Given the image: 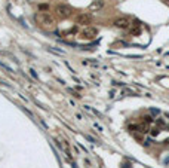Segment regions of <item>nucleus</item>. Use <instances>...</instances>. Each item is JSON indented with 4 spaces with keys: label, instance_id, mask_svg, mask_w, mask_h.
<instances>
[{
    "label": "nucleus",
    "instance_id": "13",
    "mask_svg": "<svg viewBox=\"0 0 169 168\" xmlns=\"http://www.w3.org/2000/svg\"><path fill=\"white\" fill-rule=\"evenodd\" d=\"M165 2H166V3H169V0H165Z\"/></svg>",
    "mask_w": 169,
    "mask_h": 168
},
{
    "label": "nucleus",
    "instance_id": "7",
    "mask_svg": "<svg viewBox=\"0 0 169 168\" xmlns=\"http://www.w3.org/2000/svg\"><path fill=\"white\" fill-rule=\"evenodd\" d=\"M129 31H131L132 36H139L141 34V22L135 21L134 22V27H131V30H129Z\"/></svg>",
    "mask_w": 169,
    "mask_h": 168
},
{
    "label": "nucleus",
    "instance_id": "3",
    "mask_svg": "<svg viewBox=\"0 0 169 168\" xmlns=\"http://www.w3.org/2000/svg\"><path fill=\"white\" fill-rule=\"evenodd\" d=\"M97 34H98V30H97L95 27H88V28H85V30L82 31L80 37L85 39V40H92V39H94Z\"/></svg>",
    "mask_w": 169,
    "mask_h": 168
},
{
    "label": "nucleus",
    "instance_id": "1",
    "mask_svg": "<svg viewBox=\"0 0 169 168\" xmlns=\"http://www.w3.org/2000/svg\"><path fill=\"white\" fill-rule=\"evenodd\" d=\"M36 21H37V24L43 25V27H52V25L55 24L54 17L50 14H48V12H39L36 15Z\"/></svg>",
    "mask_w": 169,
    "mask_h": 168
},
{
    "label": "nucleus",
    "instance_id": "6",
    "mask_svg": "<svg viewBox=\"0 0 169 168\" xmlns=\"http://www.w3.org/2000/svg\"><path fill=\"white\" fill-rule=\"evenodd\" d=\"M104 5H106V2H104V0H94V2L89 5V10H90V12H97V10L102 9Z\"/></svg>",
    "mask_w": 169,
    "mask_h": 168
},
{
    "label": "nucleus",
    "instance_id": "4",
    "mask_svg": "<svg viewBox=\"0 0 169 168\" xmlns=\"http://www.w3.org/2000/svg\"><path fill=\"white\" fill-rule=\"evenodd\" d=\"M76 22L79 25H89L92 22V17H90V14H79L76 17Z\"/></svg>",
    "mask_w": 169,
    "mask_h": 168
},
{
    "label": "nucleus",
    "instance_id": "9",
    "mask_svg": "<svg viewBox=\"0 0 169 168\" xmlns=\"http://www.w3.org/2000/svg\"><path fill=\"white\" fill-rule=\"evenodd\" d=\"M0 67H3V69H6V70H8L9 73H12V69H10V67L8 66V64H5L3 61H0Z\"/></svg>",
    "mask_w": 169,
    "mask_h": 168
},
{
    "label": "nucleus",
    "instance_id": "10",
    "mask_svg": "<svg viewBox=\"0 0 169 168\" xmlns=\"http://www.w3.org/2000/svg\"><path fill=\"white\" fill-rule=\"evenodd\" d=\"M39 9H40V10H48L49 9V5H39Z\"/></svg>",
    "mask_w": 169,
    "mask_h": 168
},
{
    "label": "nucleus",
    "instance_id": "12",
    "mask_svg": "<svg viewBox=\"0 0 169 168\" xmlns=\"http://www.w3.org/2000/svg\"><path fill=\"white\" fill-rule=\"evenodd\" d=\"M28 72H30V74H31V76H33V77H34V79H39V76H37V73H36V72H34V70H33V69H30V70H28Z\"/></svg>",
    "mask_w": 169,
    "mask_h": 168
},
{
    "label": "nucleus",
    "instance_id": "8",
    "mask_svg": "<svg viewBox=\"0 0 169 168\" xmlns=\"http://www.w3.org/2000/svg\"><path fill=\"white\" fill-rule=\"evenodd\" d=\"M138 130H141V133H147V124H146V122L141 124V125L138 126Z\"/></svg>",
    "mask_w": 169,
    "mask_h": 168
},
{
    "label": "nucleus",
    "instance_id": "11",
    "mask_svg": "<svg viewBox=\"0 0 169 168\" xmlns=\"http://www.w3.org/2000/svg\"><path fill=\"white\" fill-rule=\"evenodd\" d=\"M144 122L150 124V122H153V118H151V116H144Z\"/></svg>",
    "mask_w": 169,
    "mask_h": 168
},
{
    "label": "nucleus",
    "instance_id": "2",
    "mask_svg": "<svg viewBox=\"0 0 169 168\" xmlns=\"http://www.w3.org/2000/svg\"><path fill=\"white\" fill-rule=\"evenodd\" d=\"M55 14H57L59 18L66 19V18L71 17V14H73V8L68 6V5H64V3L57 5V8H55Z\"/></svg>",
    "mask_w": 169,
    "mask_h": 168
},
{
    "label": "nucleus",
    "instance_id": "5",
    "mask_svg": "<svg viewBox=\"0 0 169 168\" xmlns=\"http://www.w3.org/2000/svg\"><path fill=\"white\" fill-rule=\"evenodd\" d=\"M113 25H114L116 28L125 30V28H128V27H129V19H128V18H125V17H120V18H117V19H114Z\"/></svg>",
    "mask_w": 169,
    "mask_h": 168
}]
</instances>
